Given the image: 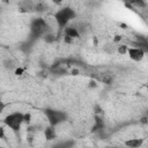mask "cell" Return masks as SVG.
<instances>
[{
  "instance_id": "cell-1",
  "label": "cell",
  "mask_w": 148,
  "mask_h": 148,
  "mask_svg": "<svg viewBox=\"0 0 148 148\" xmlns=\"http://www.w3.org/2000/svg\"><path fill=\"white\" fill-rule=\"evenodd\" d=\"M76 16V13L73 8L71 7H64L61 9H59L56 14H54V20L58 24L59 31L60 30H65V28L67 27V24Z\"/></svg>"
},
{
  "instance_id": "cell-2",
  "label": "cell",
  "mask_w": 148,
  "mask_h": 148,
  "mask_svg": "<svg viewBox=\"0 0 148 148\" xmlns=\"http://www.w3.org/2000/svg\"><path fill=\"white\" fill-rule=\"evenodd\" d=\"M3 124L7 127H9L14 133H17L21 130L22 124H24V113H22L20 111H15V112L9 113L5 117Z\"/></svg>"
},
{
  "instance_id": "cell-3",
  "label": "cell",
  "mask_w": 148,
  "mask_h": 148,
  "mask_svg": "<svg viewBox=\"0 0 148 148\" xmlns=\"http://www.w3.org/2000/svg\"><path fill=\"white\" fill-rule=\"evenodd\" d=\"M47 29H49V25L44 18H40V17L34 18L30 23V37L32 39H37L40 36L47 34Z\"/></svg>"
},
{
  "instance_id": "cell-4",
  "label": "cell",
  "mask_w": 148,
  "mask_h": 148,
  "mask_svg": "<svg viewBox=\"0 0 148 148\" xmlns=\"http://www.w3.org/2000/svg\"><path fill=\"white\" fill-rule=\"evenodd\" d=\"M44 114L46 116L50 126H53V127H56L59 124L66 121V119H67V113L66 112L60 111V110L50 109V108H47V109L44 110Z\"/></svg>"
},
{
  "instance_id": "cell-5",
  "label": "cell",
  "mask_w": 148,
  "mask_h": 148,
  "mask_svg": "<svg viewBox=\"0 0 148 148\" xmlns=\"http://www.w3.org/2000/svg\"><path fill=\"white\" fill-rule=\"evenodd\" d=\"M127 54L130 56V58L134 61H141L145 57V51L140 47H135V46H132V47H128V51H127Z\"/></svg>"
},
{
  "instance_id": "cell-6",
  "label": "cell",
  "mask_w": 148,
  "mask_h": 148,
  "mask_svg": "<svg viewBox=\"0 0 148 148\" xmlns=\"http://www.w3.org/2000/svg\"><path fill=\"white\" fill-rule=\"evenodd\" d=\"M145 142L143 138H135V139H128L124 142L125 147L127 148H140Z\"/></svg>"
},
{
  "instance_id": "cell-7",
  "label": "cell",
  "mask_w": 148,
  "mask_h": 148,
  "mask_svg": "<svg viewBox=\"0 0 148 148\" xmlns=\"http://www.w3.org/2000/svg\"><path fill=\"white\" fill-rule=\"evenodd\" d=\"M56 127H53V126H47V127H45V130H44V134H45V139L47 140V141H52V140H54L56 138H57V133H56V130H54Z\"/></svg>"
},
{
  "instance_id": "cell-8",
  "label": "cell",
  "mask_w": 148,
  "mask_h": 148,
  "mask_svg": "<svg viewBox=\"0 0 148 148\" xmlns=\"http://www.w3.org/2000/svg\"><path fill=\"white\" fill-rule=\"evenodd\" d=\"M65 36H68L71 38H80V32L75 27H66L65 28Z\"/></svg>"
},
{
  "instance_id": "cell-9",
  "label": "cell",
  "mask_w": 148,
  "mask_h": 148,
  "mask_svg": "<svg viewBox=\"0 0 148 148\" xmlns=\"http://www.w3.org/2000/svg\"><path fill=\"white\" fill-rule=\"evenodd\" d=\"M104 130V121L101 117H95V121L94 125L91 127V132H98V131H103Z\"/></svg>"
},
{
  "instance_id": "cell-10",
  "label": "cell",
  "mask_w": 148,
  "mask_h": 148,
  "mask_svg": "<svg viewBox=\"0 0 148 148\" xmlns=\"http://www.w3.org/2000/svg\"><path fill=\"white\" fill-rule=\"evenodd\" d=\"M75 146V142L73 140H64L54 143L52 148H73Z\"/></svg>"
},
{
  "instance_id": "cell-11",
  "label": "cell",
  "mask_w": 148,
  "mask_h": 148,
  "mask_svg": "<svg viewBox=\"0 0 148 148\" xmlns=\"http://www.w3.org/2000/svg\"><path fill=\"white\" fill-rule=\"evenodd\" d=\"M117 51H118V53H120V54H126L127 51H128V46H127V45H119L118 49H117Z\"/></svg>"
},
{
  "instance_id": "cell-12",
  "label": "cell",
  "mask_w": 148,
  "mask_h": 148,
  "mask_svg": "<svg viewBox=\"0 0 148 148\" xmlns=\"http://www.w3.org/2000/svg\"><path fill=\"white\" fill-rule=\"evenodd\" d=\"M131 5L136 6V7H139V8L146 7V2H143V1H141V0H139V1H132V2H131Z\"/></svg>"
},
{
  "instance_id": "cell-13",
  "label": "cell",
  "mask_w": 148,
  "mask_h": 148,
  "mask_svg": "<svg viewBox=\"0 0 148 148\" xmlns=\"http://www.w3.org/2000/svg\"><path fill=\"white\" fill-rule=\"evenodd\" d=\"M46 7H45V5L44 3H37V5H35V10H37V12H43L44 9H45Z\"/></svg>"
},
{
  "instance_id": "cell-14",
  "label": "cell",
  "mask_w": 148,
  "mask_h": 148,
  "mask_svg": "<svg viewBox=\"0 0 148 148\" xmlns=\"http://www.w3.org/2000/svg\"><path fill=\"white\" fill-rule=\"evenodd\" d=\"M53 40H54V36H52L51 34H46V35H45V42L51 43V42H53Z\"/></svg>"
},
{
  "instance_id": "cell-15",
  "label": "cell",
  "mask_w": 148,
  "mask_h": 148,
  "mask_svg": "<svg viewBox=\"0 0 148 148\" xmlns=\"http://www.w3.org/2000/svg\"><path fill=\"white\" fill-rule=\"evenodd\" d=\"M30 120H31V114L28 112V113H24V123L25 124H30Z\"/></svg>"
},
{
  "instance_id": "cell-16",
  "label": "cell",
  "mask_w": 148,
  "mask_h": 148,
  "mask_svg": "<svg viewBox=\"0 0 148 148\" xmlns=\"http://www.w3.org/2000/svg\"><path fill=\"white\" fill-rule=\"evenodd\" d=\"M72 40H73V38L68 37V36H65V37H64V42H65V43H72Z\"/></svg>"
},
{
  "instance_id": "cell-17",
  "label": "cell",
  "mask_w": 148,
  "mask_h": 148,
  "mask_svg": "<svg viewBox=\"0 0 148 148\" xmlns=\"http://www.w3.org/2000/svg\"><path fill=\"white\" fill-rule=\"evenodd\" d=\"M0 136H1V139H5V130H3V127L0 128Z\"/></svg>"
},
{
  "instance_id": "cell-18",
  "label": "cell",
  "mask_w": 148,
  "mask_h": 148,
  "mask_svg": "<svg viewBox=\"0 0 148 148\" xmlns=\"http://www.w3.org/2000/svg\"><path fill=\"white\" fill-rule=\"evenodd\" d=\"M22 73H23V69H22V68H17V69L15 71V74H16V75H21Z\"/></svg>"
},
{
  "instance_id": "cell-19",
  "label": "cell",
  "mask_w": 148,
  "mask_h": 148,
  "mask_svg": "<svg viewBox=\"0 0 148 148\" xmlns=\"http://www.w3.org/2000/svg\"><path fill=\"white\" fill-rule=\"evenodd\" d=\"M120 39H121V36H119V35H116V36H114V39H113V40H114V42H119Z\"/></svg>"
},
{
  "instance_id": "cell-20",
  "label": "cell",
  "mask_w": 148,
  "mask_h": 148,
  "mask_svg": "<svg viewBox=\"0 0 148 148\" xmlns=\"http://www.w3.org/2000/svg\"><path fill=\"white\" fill-rule=\"evenodd\" d=\"M97 84H96V82L95 81H90V84H89V87H92V88H95Z\"/></svg>"
},
{
  "instance_id": "cell-21",
  "label": "cell",
  "mask_w": 148,
  "mask_h": 148,
  "mask_svg": "<svg viewBox=\"0 0 148 148\" xmlns=\"http://www.w3.org/2000/svg\"><path fill=\"white\" fill-rule=\"evenodd\" d=\"M77 73H79L77 69H73V71H72V74H74V75H77Z\"/></svg>"
},
{
  "instance_id": "cell-22",
  "label": "cell",
  "mask_w": 148,
  "mask_h": 148,
  "mask_svg": "<svg viewBox=\"0 0 148 148\" xmlns=\"http://www.w3.org/2000/svg\"><path fill=\"white\" fill-rule=\"evenodd\" d=\"M108 148H119V147H108ZM124 148H127V147H124Z\"/></svg>"
},
{
  "instance_id": "cell-23",
  "label": "cell",
  "mask_w": 148,
  "mask_h": 148,
  "mask_svg": "<svg viewBox=\"0 0 148 148\" xmlns=\"http://www.w3.org/2000/svg\"><path fill=\"white\" fill-rule=\"evenodd\" d=\"M146 89H147V92H148V84L146 86Z\"/></svg>"
},
{
  "instance_id": "cell-24",
  "label": "cell",
  "mask_w": 148,
  "mask_h": 148,
  "mask_svg": "<svg viewBox=\"0 0 148 148\" xmlns=\"http://www.w3.org/2000/svg\"><path fill=\"white\" fill-rule=\"evenodd\" d=\"M1 148H3V147H1Z\"/></svg>"
},
{
  "instance_id": "cell-25",
  "label": "cell",
  "mask_w": 148,
  "mask_h": 148,
  "mask_svg": "<svg viewBox=\"0 0 148 148\" xmlns=\"http://www.w3.org/2000/svg\"><path fill=\"white\" fill-rule=\"evenodd\" d=\"M147 118H148V117H147ZM147 124H148V123H147Z\"/></svg>"
}]
</instances>
